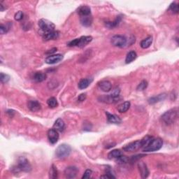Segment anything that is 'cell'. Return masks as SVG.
I'll use <instances>...</instances> for the list:
<instances>
[{
  "label": "cell",
  "instance_id": "obj_7",
  "mask_svg": "<svg viewBox=\"0 0 179 179\" xmlns=\"http://www.w3.org/2000/svg\"><path fill=\"white\" fill-rule=\"evenodd\" d=\"M111 42L115 47L123 48L126 46L127 41L125 37L122 35H115L111 38Z\"/></svg>",
  "mask_w": 179,
  "mask_h": 179
},
{
  "label": "cell",
  "instance_id": "obj_38",
  "mask_svg": "<svg viewBox=\"0 0 179 179\" xmlns=\"http://www.w3.org/2000/svg\"><path fill=\"white\" fill-rule=\"evenodd\" d=\"M86 94L83 93V94H81V95L79 96L78 101H81H81H83L84 100H86Z\"/></svg>",
  "mask_w": 179,
  "mask_h": 179
},
{
  "label": "cell",
  "instance_id": "obj_29",
  "mask_svg": "<svg viewBox=\"0 0 179 179\" xmlns=\"http://www.w3.org/2000/svg\"><path fill=\"white\" fill-rule=\"evenodd\" d=\"M49 177L50 178L55 179L57 178V170L54 164H53L51 168L50 169V174H49Z\"/></svg>",
  "mask_w": 179,
  "mask_h": 179
},
{
  "label": "cell",
  "instance_id": "obj_33",
  "mask_svg": "<svg viewBox=\"0 0 179 179\" xmlns=\"http://www.w3.org/2000/svg\"><path fill=\"white\" fill-rule=\"evenodd\" d=\"M148 86V82L146 81H142L141 83L139 84V86H137V90L139 91H143L147 88Z\"/></svg>",
  "mask_w": 179,
  "mask_h": 179
},
{
  "label": "cell",
  "instance_id": "obj_20",
  "mask_svg": "<svg viewBox=\"0 0 179 179\" xmlns=\"http://www.w3.org/2000/svg\"><path fill=\"white\" fill-rule=\"evenodd\" d=\"M78 13L79 14L80 17L91 15L90 8V7H88V6H82L79 8Z\"/></svg>",
  "mask_w": 179,
  "mask_h": 179
},
{
  "label": "cell",
  "instance_id": "obj_4",
  "mask_svg": "<svg viewBox=\"0 0 179 179\" xmlns=\"http://www.w3.org/2000/svg\"><path fill=\"white\" fill-rule=\"evenodd\" d=\"M163 140L159 138H157V139H152L149 144L147 145L146 147L143 148V151L144 152H155L157 151H159V149L163 147Z\"/></svg>",
  "mask_w": 179,
  "mask_h": 179
},
{
  "label": "cell",
  "instance_id": "obj_35",
  "mask_svg": "<svg viewBox=\"0 0 179 179\" xmlns=\"http://www.w3.org/2000/svg\"><path fill=\"white\" fill-rule=\"evenodd\" d=\"M128 161H129V159H128L126 156L121 155L118 158H117V162L119 164H125L127 163Z\"/></svg>",
  "mask_w": 179,
  "mask_h": 179
},
{
  "label": "cell",
  "instance_id": "obj_5",
  "mask_svg": "<svg viewBox=\"0 0 179 179\" xmlns=\"http://www.w3.org/2000/svg\"><path fill=\"white\" fill-rule=\"evenodd\" d=\"M71 148L69 145L62 144L57 147L55 151V155L59 159H64L68 157L71 153Z\"/></svg>",
  "mask_w": 179,
  "mask_h": 179
},
{
  "label": "cell",
  "instance_id": "obj_16",
  "mask_svg": "<svg viewBox=\"0 0 179 179\" xmlns=\"http://www.w3.org/2000/svg\"><path fill=\"white\" fill-rule=\"evenodd\" d=\"M98 86L101 90L106 92V93L111 91V88H112V85H111V82L108 81H101L98 83Z\"/></svg>",
  "mask_w": 179,
  "mask_h": 179
},
{
  "label": "cell",
  "instance_id": "obj_36",
  "mask_svg": "<svg viewBox=\"0 0 179 179\" xmlns=\"http://www.w3.org/2000/svg\"><path fill=\"white\" fill-rule=\"evenodd\" d=\"M24 17V14L23 13V11H18L17 12V13L15 14V16H14V18H15V20L17 21H20L21 20H23Z\"/></svg>",
  "mask_w": 179,
  "mask_h": 179
},
{
  "label": "cell",
  "instance_id": "obj_1",
  "mask_svg": "<svg viewBox=\"0 0 179 179\" xmlns=\"http://www.w3.org/2000/svg\"><path fill=\"white\" fill-rule=\"evenodd\" d=\"M178 117V108L169 110L161 116V120L166 125H171L175 123Z\"/></svg>",
  "mask_w": 179,
  "mask_h": 179
},
{
  "label": "cell",
  "instance_id": "obj_34",
  "mask_svg": "<svg viewBox=\"0 0 179 179\" xmlns=\"http://www.w3.org/2000/svg\"><path fill=\"white\" fill-rule=\"evenodd\" d=\"M9 29H10L9 25H3V24H2L1 26H0V33L2 35H4V34L9 32Z\"/></svg>",
  "mask_w": 179,
  "mask_h": 179
},
{
  "label": "cell",
  "instance_id": "obj_22",
  "mask_svg": "<svg viewBox=\"0 0 179 179\" xmlns=\"http://www.w3.org/2000/svg\"><path fill=\"white\" fill-rule=\"evenodd\" d=\"M46 74L42 73V72H37L34 74L33 76V80L37 83H40V82H42L45 81L46 79Z\"/></svg>",
  "mask_w": 179,
  "mask_h": 179
},
{
  "label": "cell",
  "instance_id": "obj_32",
  "mask_svg": "<svg viewBox=\"0 0 179 179\" xmlns=\"http://www.w3.org/2000/svg\"><path fill=\"white\" fill-rule=\"evenodd\" d=\"M0 80H1L2 83H6L10 80V76L7 74L1 73V75H0Z\"/></svg>",
  "mask_w": 179,
  "mask_h": 179
},
{
  "label": "cell",
  "instance_id": "obj_40",
  "mask_svg": "<svg viewBox=\"0 0 179 179\" xmlns=\"http://www.w3.org/2000/svg\"><path fill=\"white\" fill-rule=\"evenodd\" d=\"M56 50H57V48H53V49L50 50V51L47 52L46 53H48V54H50V53H55V51H56Z\"/></svg>",
  "mask_w": 179,
  "mask_h": 179
},
{
  "label": "cell",
  "instance_id": "obj_6",
  "mask_svg": "<svg viewBox=\"0 0 179 179\" xmlns=\"http://www.w3.org/2000/svg\"><path fill=\"white\" fill-rule=\"evenodd\" d=\"M38 27H39L40 30L43 32V34L52 32V31L55 30V26L51 21L47 20V19H41L38 21Z\"/></svg>",
  "mask_w": 179,
  "mask_h": 179
},
{
  "label": "cell",
  "instance_id": "obj_12",
  "mask_svg": "<svg viewBox=\"0 0 179 179\" xmlns=\"http://www.w3.org/2000/svg\"><path fill=\"white\" fill-rule=\"evenodd\" d=\"M48 138L50 144H55L59 139V134L58 132L55 129H50L48 131Z\"/></svg>",
  "mask_w": 179,
  "mask_h": 179
},
{
  "label": "cell",
  "instance_id": "obj_23",
  "mask_svg": "<svg viewBox=\"0 0 179 179\" xmlns=\"http://www.w3.org/2000/svg\"><path fill=\"white\" fill-rule=\"evenodd\" d=\"M130 105H131V104H130V101H125V102L122 103L121 104H120L118 106L117 109L118 112L125 113L130 108Z\"/></svg>",
  "mask_w": 179,
  "mask_h": 179
},
{
  "label": "cell",
  "instance_id": "obj_14",
  "mask_svg": "<svg viewBox=\"0 0 179 179\" xmlns=\"http://www.w3.org/2000/svg\"><path fill=\"white\" fill-rule=\"evenodd\" d=\"M138 167L141 174V176L143 178H146L149 175V170L148 169L146 164L144 163H139L138 164Z\"/></svg>",
  "mask_w": 179,
  "mask_h": 179
},
{
  "label": "cell",
  "instance_id": "obj_9",
  "mask_svg": "<svg viewBox=\"0 0 179 179\" xmlns=\"http://www.w3.org/2000/svg\"><path fill=\"white\" fill-rule=\"evenodd\" d=\"M120 100V96H113V95H104L99 97V100L101 102H104L107 104H115L118 102Z\"/></svg>",
  "mask_w": 179,
  "mask_h": 179
},
{
  "label": "cell",
  "instance_id": "obj_28",
  "mask_svg": "<svg viewBox=\"0 0 179 179\" xmlns=\"http://www.w3.org/2000/svg\"><path fill=\"white\" fill-rule=\"evenodd\" d=\"M91 82H92V80H90V79H81L79 83V88L81 90L87 88L90 86V84Z\"/></svg>",
  "mask_w": 179,
  "mask_h": 179
},
{
  "label": "cell",
  "instance_id": "obj_17",
  "mask_svg": "<svg viewBox=\"0 0 179 179\" xmlns=\"http://www.w3.org/2000/svg\"><path fill=\"white\" fill-rule=\"evenodd\" d=\"M65 128V123L62 120L61 118H58V119L55 122L54 125H53V129L57 130V132H63Z\"/></svg>",
  "mask_w": 179,
  "mask_h": 179
},
{
  "label": "cell",
  "instance_id": "obj_15",
  "mask_svg": "<svg viewBox=\"0 0 179 179\" xmlns=\"http://www.w3.org/2000/svg\"><path fill=\"white\" fill-rule=\"evenodd\" d=\"M27 107L32 112H37L42 108L40 103L36 100H31L27 103Z\"/></svg>",
  "mask_w": 179,
  "mask_h": 179
},
{
  "label": "cell",
  "instance_id": "obj_18",
  "mask_svg": "<svg viewBox=\"0 0 179 179\" xmlns=\"http://www.w3.org/2000/svg\"><path fill=\"white\" fill-rule=\"evenodd\" d=\"M166 97V94L163 93L160 94V95H158L157 96L153 97H151L148 100V103L150 104H153L159 102V101H162L164 100Z\"/></svg>",
  "mask_w": 179,
  "mask_h": 179
},
{
  "label": "cell",
  "instance_id": "obj_39",
  "mask_svg": "<svg viewBox=\"0 0 179 179\" xmlns=\"http://www.w3.org/2000/svg\"><path fill=\"white\" fill-rule=\"evenodd\" d=\"M6 113L9 115V117L12 118L14 115V114H15V111L13 110H8L6 111Z\"/></svg>",
  "mask_w": 179,
  "mask_h": 179
},
{
  "label": "cell",
  "instance_id": "obj_37",
  "mask_svg": "<svg viewBox=\"0 0 179 179\" xmlns=\"http://www.w3.org/2000/svg\"><path fill=\"white\" fill-rule=\"evenodd\" d=\"M93 174V171L90 169H87V170L85 171L83 176H82V178H89L91 176V174Z\"/></svg>",
  "mask_w": 179,
  "mask_h": 179
},
{
  "label": "cell",
  "instance_id": "obj_27",
  "mask_svg": "<svg viewBox=\"0 0 179 179\" xmlns=\"http://www.w3.org/2000/svg\"><path fill=\"white\" fill-rule=\"evenodd\" d=\"M137 57V55L135 51H130L127 53L126 59H125V63L126 64H130L132 62L134 61V60L136 59Z\"/></svg>",
  "mask_w": 179,
  "mask_h": 179
},
{
  "label": "cell",
  "instance_id": "obj_19",
  "mask_svg": "<svg viewBox=\"0 0 179 179\" xmlns=\"http://www.w3.org/2000/svg\"><path fill=\"white\" fill-rule=\"evenodd\" d=\"M106 114L107 115V120L108 122L113 123V124H120L122 122V120L118 116L111 114L108 112H106Z\"/></svg>",
  "mask_w": 179,
  "mask_h": 179
},
{
  "label": "cell",
  "instance_id": "obj_10",
  "mask_svg": "<svg viewBox=\"0 0 179 179\" xmlns=\"http://www.w3.org/2000/svg\"><path fill=\"white\" fill-rule=\"evenodd\" d=\"M79 172V169L76 166H68L64 170V176L67 178H74Z\"/></svg>",
  "mask_w": 179,
  "mask_h": 179
},
{
  "label": "cell",
  "instance_id": "obj_26",
  "mask_svg": "<svg viewBox=\"0 0 179 179\" xmlns=\"http://www.w3.org/2000/svg\"><path fill=\"white\" fill-rule=\"evenodd\" d=\"M122 155V153L120 150H113V151H111L108 154V157L109 159H117Z\"/></svg>",
  "mask_w": 179,
  "mask_h": 179
},
{
  "label": "cell",
  "instance_id": "obj_30",
  "mask_svg": "<svg viewBox=\"0 0 179 179\" xmlns=\"http://www.w3.org/2000/svg\"><path fill=\"white\" fill-rule=\"evenodd\" d=\"M47 104L50 108H55L57 107L58 105L57 101L56 100V98L55 97H50L48 99L47 101Z\"/></svg>",
  "mask_w": 179,
  "mask_h": 179
},
{
  "label": "cell",
  "instance_id": "obj_24",
  "mask_svg": "<svg viewBox=\"0 0 179 179\" xmlns=\"http://www.w3.org/2000/svg\"><path fill=\"white\" fill-rule=\"evenodd\" d=\"M121 19L122 18L120 16H118L117 18H115V20L113 22H106L105 25L109 29H113L115 27H117L118 25H119L120 21H121Z\"/></svg>",
  "mask_w": 179,
  "mask_h": 179
},
{
  "label": "cell",
  "instance_id": "obj_13",
  "mask_svg": "<svg viewBox=\"0 0 179 179\" xmlns=\"http://www.w3.org/2000/svg\"><path fill=\"white\" fill-rule=\"evenodd\" d=\"M60 32L58 31H52V32L43 34V38L45 41L55 40L59 37Z\"/></svg>",
  "mask_w": 179,
  "mask_h": 179
},
{
  "label": "cell",
  "instance_id": "obj_3",
  "mask_svg": "<svg viewBox=\"0 0 179 179\" xmlns=\"http://www.w3.org/2000/svg\"><path fill=\"white\" fill-rule=\"evenodd\" d=\"M93 40V37L90 36H83L79 38H76L71 42L68 43V46L69 47H74L77 46L79 48H83L86 46L88 43H90Z\"/></svg>",
  "mask_w": 179,
  "mask_h": 179
},
{
  "label": "cell",
  "instance_id": "obj_11",
  "mask_svg": "<svg viewBox=\"0 0 179 179\" xmlns=\"http://www.w3.org/2000/svg\"><path fill=\"white\" fill-rule=\"evenodd\" d=\"M63 59V55L60 54H56V55H49L48 57H46L45 62L46 63L48 64H54L58 63V62L61 61Z\"/></svg>",
  "mask_w": 179,
  "mask_h": 179
},
{
  "label": "cell",
  "instance_id": "obj_21",
  "mask_svg": "<svg viewBox=\"0 0 179 179\" xmlns=\"http://www.w3.org/2000/svg\"><path fill=\"white\" fill-rule=\"evenodd\" d=\"M80 20H81V23L85 27H89L92 25L93 23V17L91 15L83 16L80 18Z\"/></svg>",
  "mask_w": 179,
  "mask_h": 179
},
{
  "label": "cell",
  "instance_id": "obj_2",
  "mask_svg": "<svg viewBox=\"0 0 179 179\" xmlns=\"http://www.w3.org/2000/svg\"><path fill=\"white\" fill-rule=\"evenodd\" d=\"M31 165L29 161L24 157H20L19 158L18 160V163L16 166L12 167V170L13 172H20V171H24V172H29L30 171Z\"/></svg>",
  "mask_w": 179,
  "mask_h": 179
},
{
  "label": "cell",
  "instance_id": "obj_8",
  "mask_svg": "<svg viewBox=\"0 0 179 179\" xmlns=\"http://www.w3.org/2000/svg\"><path fill=\"white\" fill-rule=\"evenodd\" d=\"M140 148H142L141 140L140 141L132 142L130 144L126 145L125 147H123V151L126 152H134L138 151Z\"/></svg>",
  "mask_w": 179,
  "mask_h": 179
},
{
  "label": "cell",
  "instance_id": "obj_31",
  "mask_svg": "<svg viewBox=\"0 0 179 179\" xmlns=\"http://www.w3.org/2000/svg\"><path fill=\"white\" fill-rule=\"evenodd\" d=\"M169 11H171L173 13H175V14L178 13L179 9H178V5L177 4L172 3L170 5V6H169Z\"/></svg>",
  "mask_w": 179,
  "mask_h": 179
},
{
  "label": "cell",
  "instance_id": "obj_25",
  "mask_svg": "<svg viewBox=\"0 0 179 179\" xmlns=\"http://www.w3.org/2000/svg\"><path fill=\"white\" fill-rule=\"evenodd\" d=\"M153 43V37H148L145 38L143 41H141V43H140V46L142 48L144 49H146V48H149L151 46V45Z\"/></svg>",
  "mask_w": 179,
  "mask_h": 179
}]
</instances>
